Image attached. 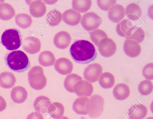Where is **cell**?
Masks as SVG:
<instances>
[{
	"label": "cell",
	"instance_id": "52a82bcc",
	"mask_svg": "<svg viewBox=\"0 0 153 119\" xmlns=\"http://www.w3.org/2000/svg\"><path fill=\"white\" fill-rule=\"evenodd\" d=\"M97 47L100 53L105 57L113 56L115 53L117 49L115 42L108 37L102 39Z\"/></svg>",
	"mask_w": 153,
	"mask_h": 119
},
{
	"label": "cell",
	"instance_id": "7a4b0ae2",
	"mask_svg": "<svg viewBox=\"0 0 153 119\" xmlns=\"http://www.w3.org/2000/svg\"><path fill=\"white\" fill-rule=\"evenodd\" d=\"M7 65L12 70L17 72L25 71L30 67V62L27 55L21 50L7 53L5 57Z\"/></svg>",
	"mask_w": 153,
	"mask_h": 119
},
{
	"label": "cell",
	"instance_id": "d6986e66",
	"mask_svg": "<svg viewBox=\"0 0 153 119\" xmlns=\"http://www.w3.org/2000/svg\"><path fill=\"white\" fill-rule=\"evenodd\" d=\"M30 4L29 10L31 15L36 18L43 16L46 13V8L42 0L32 1Z\"/></svg>",
	"mask_w": 153,
	"mask_h": 119
},
{
	"label": "cell",
	"instance_id": "836d02e7",
	"mask_svg": "<svg viewBox=\"0 0 153 119\" xmlns=\"http://www.w3.org/2000/svg\"><path fill=\"white\" fill-rule=\"evenodd\" d=\"M138 89L141 94L147 95L151 94L153 90V84L150 81L145 80L139 84Z\"/></svg>",
	"mask_w": 153,
	"mask_h": 119
},
{
	"label": "cell",
	"instance_id": "7402d4cb",
	"mask_svg": "<svg viewBox=\"0 0 153 119\" xmlns=\"http://www.w3.org/2000/svg\"><path fill=\"white\" fill-rule=\"evenodd\" d=\"M16 81L14 74L11 72L6 71L0 74V85L3 88L8 89L12 88Z\"/></svg>",
	"mask_w": 153,
	"mask_h": 119
},
{
	"label": "cell",
	"instance_id": "3957f363",
	"mask_svg": "<svg viewBox=\"0 0 153 119\" xmlns=\"http://www.w3.org/2000/svg\"><path fill=\"white\" fill-rule=\"evenodd\" d=\"M1 42L8 50L18 49L22 43V35L20 31L16 28L6 30L2 35Z\"/></svg>",
	"mask_w": 153,
	"mask_h": 119
},
{
	"label": "cell",
	"instance_id": "60d3db41",
	"mask_svg": "<svg viewBox=\"0 0 153 119\" xmlns=\"http://www.w3.org/2000/svg\"><path fill=\"white\" fill-rule=\"evenodd\" d=\"M146 119H153V117H149L147 118Z\"/></svg>",
	"mask_w": 153,
	"mask_h": 119
},
{
	"label": "cell",
	"instance_id": "f546056e",
	"mask_svg": "<svg viewBox=\"0 0 153 119\" xmlns=\"http://www.w3.org/2000/svg\"><path fill=\"white\" fill-rule=\"evenodd\" d=\"M16 24L23 29H26L31 25L32 20L31 17L26 13H19L15 17Z\"/></svg>",
	"mask_w": 153,
	"mask_h": 119
},
{
	"label": "cell",
	"instance_id": "277c9868",
	"mask_svg": "<svg viewBox=\"0 0 153 119\" xmlns=\"http://www.w3.org/2000/svg\"><path fill=\"white\" fill-rule=\"evenodd\" d=\"M28 78L32 88L36 90L43 89L47 84L46 78L44 74L43 70L40 66L33 67L29 71Z\"/></svg>",
	"mask_w": 153,
	"mask_h": 119
},
{
	"label": "cell",
	"instance_id": "e0dca14e",
	"mask_svg": "<svg viewBox=\"0 0 153 119\" xmlns=\"http://www.w3.org/2000/svg\"><path fill=\"white\" fill-rule=\"evenodd\" d=\"M135 26L130 20L125 19L117 24L116 32L119 36L127 37L129 36L131 30Z\"/></svg>",
	"mask_w": 153,
	"mask_h": 119
},
{
	"label": "cell",
	"instance_id": "8fae6325",
	"mask_svg": "<svg viewBox=\"0 0 153 119\" xmlns=\"http://www.w3.org/2000/svg\"><path fill=\"white\" fill-rule=\"evenodd\" d=\"M56 71L62 75L68 74L72 72L73 65L68 59L62 57L57 60L54 64Z\"/></svg>",
	"mask_w": 153,
	"mask_h": 119
},
{
	"label": "cell",
	"instance_id": "74e56055",
	"mask_svg": "<svg viewBox=\"0 0 153 119\" xmlns=\"http://www.w3.org/2000/svg\"><path fill=\"white\" fill-rule=\"evenodd\" d=\"M26 119H44V118L41 114L35 111L29 114Z\"/></svg>",
	"mask_w": 153,
	"mask_h": 119
},
{
	"label": "cell",
	"instance_id": "d4e9b609",
	"mask_svg": "<svg viewBox=\"0 0 153 119\" xmlns=\"http://www.w3.org/2000/svg\"><path fill=\"white\" fill-rule=\"evenodd\" d=\"M64 112L63 106L61 103L55 102L49 105L48 113L51 117L55 119H59L63 116Z\"/></svg>",
	"mask_w": 153,
	"mask_h": 119
},
{
	"label": "cell",
	"instance_id": "d6a6232c",
	"mask_svg": "<svg viewBox=\"0 0 153 119\" xmlns=\"http://www.w3.org/2000/svg\"><path fill=\"white\" fill-rule=\"evenodd\" d=\"M145 37V33L143 29L135 26L131 30L129 36L126 37V39L134 40L139 43L143 40Z\"/></svg>",
	"mask_w": 153,
	"mask_h": 119
},
{
	"label": "cell",
	"instance_id": "5b68a950",
	"mask_svg": "<svg viewBox=\"0 0 153 119\" xmlns=\"http://www.w3.org/2000/svg\"><path fill=\"white\" fill-rule=\"evenodd\" d=\"M104 104V99L101 96L98 94L92 95L89 99V116L93 118L100 116L103 112Z\"/></svg>",
	"mask_w": 153,
	"mask_h": 119
},
{
	"label": "cell",
	"instance_id": "83f0119b",
	"mask_svg": "<svg viewBox=\"0 0 153 119\" xmlns=\"http://www.w3.org/2000/svg\"><path fill=\"white\" fill-rule=\"evenodd\" d=\"M99 83L100 86L104 89L110 88L113 86L115 78L113 75L108 72L103 73L99 78Z\"/></svg>",
	"mask_w": 153,
	"mask_h": 119
},
{
	"label": "cell",
	"instance_id": "9a60e30c",
	"mask_svg": "<svg viewBox=\"0 0 153 119\" xmlns=\"http://www.w3.org/2000/svg\"><path fill=\"white\" fill-rule=\"evenodd\" d=\"M89 99L80 97L75 100L73 104V109L77 114L86 115L89 112Z\"/></svg>",
	"mask_w": 153,
	"mask_h": 119
},
{
	"label": "cell",
	"instance_id": "6da1fadb",
	"mask_svg": "<svg viewBox=\"0 0 153 119\" xmlns=\"http://www.w3.org/2000/svg\"><path fill=\"white\" fill-rule=\"evenodd\" d=\"M69 52L74 60L82 64L91 62L97 57L95 47L86 40H78L74 41L70 47Z\"/></svg>",
	"mask_w": 153,
	"mask_h": 119
},
{
	"label": "cell",
	"instance_id": "1f68e13d",
	"mask_svg": "<svg viewBox=\"0 0 153 119\" xmlns=\"http://www.w3.org/2000/svg\"><path fill=\"white\" fill-rule=\"evenodd\" d=\"M91 0H73L72 8L78 12L81 13L87 11L91 7Z\"/></svg>",
	"mask_w": 153,
	"mask_h": 119
},
{
	"label": "cell",
	"instance_id": "7c38bea8",
	"mask_svg": "<svg viewBox=\"0 0 153 119\" xmlns=\"http://www.w3.org/2000/svg\"><path fill=\"white\" fill-rule=\"evenodd\" d=\"M124 51L126 54L131 57H135L139 56L141 51V47L136 41L126 39L123 45Z\"/></svg>",
	"mask_w": 153,
	"mask_h": 119
},
{
	"label": "cell",
	"instance_id": "8992f818",
	"mask_svg": "<svg viewBox=\"0 0 153 119\" xmlns=\"http://www.w3.org/2000/svg\"><path fill=\"white\" fill-rule=\"evenodd\" d=\"M102 19L93 12H88L84 14L81 19V24L83 28L88 31L97 28L101 24Z\"/></svg>",
	"mask_w": 153,
	"mask_h": 119
},
{
	"label": "cell",
	"instance_id": "d590c367",
	"mask_svg": "<svg viewBox=\"0 0 153 119\" xmlns=\"http://www.w3.org/2000/svg\"><path fill=\"white\" fill-rule=\"evenodd\" d=\"M117 1L115 0H97V3L99 7L104 11H108L113 5H115Z\"/></svg>",
	"mask_w": 153,
	"mask_h": 119
},
{
	"label": "cell",
	"instance_id": "f35d334b",
	"mask_svg": "<svg viewBox=\"0 0 153 119\" xmlns=\"http://www.w3.org/2000/svg\"><path fill=\"white\" fill-rule=\"evenodd\" d=\"M7 103L4 98L0 96V112L4 110L6 107Z\"/></svg>",
	"mask_w": 153,
	"mask_h": 119
},
{
	"label": "cell",
	"instance_id": "44dd1931",
	"mask_svg": "<svg viewBox=\"0 0 153 119\" xmlns=\"http://www.w3.org/2000/svg\"><path fill=\"white\" fill-rule=\"evenodd\" d=\"M27 92L24 87L18 86L13 88L11 91V99L15 103H24L27 97Z\"/></svg>",
	"mask_w": 153,
	"mask_h": 119
},
{
	"label": "cell",
	"instance_id": "f1b7e54d",
	"mask_svg": "<svg viewBox=\"0 0 153 119\" xmlns=\"http://www.w3.org/2000/svg\"><path fill=\"white\" fill-rule=\"evenodd\" d=\"M82 80L79 75L75 74L68 75L64 81V85L65 89L68 91L74 92V87L77 82Z\"/></svg>",
	"mask_w": 153,
	"mask_h": 119
},
{
	"label": "cell",
	"instance_id": "4fadbf2b",
	"mask_svg": "<svg viewBox=\"0 0 153 119\" xmlns=\"http://www.w3.org/2000/svg\"><path fill=\"white\" fill-rule=\"evenodd\" d=\"M71 38L70 35L65 31H61L55 36L53 42L55 46L58 48L64 49L70 45Z\"/></svg>",
	"mask_w": 153,
	"mask_h": 119
},
{
	"label": "cell",
	"instance_id": "5bb4252c",
	"mask_svg": "<svg viewBox=\"0 0 153 119\" xmlns=\"http://www.w3.org/2000/svg\"><path fill=\"white\" fill-rule=\"evenodd\" d=\"M125 16V9L121 4L113 6L108 12V17L112 22L117 23L120 21Z\"/></svg>",
	"mask_w": 153,
	"mask_h": 119
},
{
	"label": "cell",
	"instance_id": "ab89813d",
	"mask_svg": "<svg viewBox=\"0 0 153 119\" xmlns=\"http://www.w3.org/2000/svg\"><path fill=\"white\" fill-rule=\"evenodd\" d=\"M59 119H69V118L66 116H63L62 117Z\"/></svg>",
	"mask_w": 153,
	"mask_h": 119
},
{
	"label": "cell",
	"instance_id": "cb8c5ba5",
	"mask_svg": "<svg viewBox=\"0 0 153 119\" xmlns=\"http://www.w3.org/2000/svg\"><path fill=\"white\" fill-rule=\"evenodd\" d=\"M125 13L128 19L135 21L140 17L142 10L138 4L131 3L128 5L126 8Z\"/></svg>",
	"mask_w": 153,
	"mask_h": 119
},
{
	"label": "cell",
	"instance_id": "ffe728a7",
	"mask_svg": "<svg viewBox=\"0 0 153 119\" xmlns=\"http://www.w3.org/2000/svg\"><path fill=\"white\" fill-rule=\"evenodd\" d=\"M51 100L48 97L40 96L35 100L33 105L34 110L42 114L48 113V107L51 103Z\"/></svg>",
	"mask_w": 153,
	"mask_h": 119
},
{
	"label": "cell",
	"instance_id": "484cf974",
	"mask_svg": "<svg viewBox=\"0 0 153 119\" xmlns=\"http://www.w3.org/2000/svg\"><path fill=\"white\" fill-rule=\"evenodd\" d=\"M15 15V12L13 7L7 3L0 4V19L7 21L11 19Z\"/></svg>",
	"mask_w": 153,
	"mask_h": 119
},
{
	"label": "cell",
	"instance_id": "603a6c76",
	"mask_svg": "<svg viewBox=\"0 0 153 119\" xmlns=\"http://www.w3.org/2000/svg\"><path fill=\"white\" fill-rule=\"evenodd\" d=\"M113 93L116 99L122 100H125L128 97L130 91L127 85L124 83H120L114 87Z\"/></svg>",
	"mask_w": 153,
	"mask_h": 119
},
{
	"label": "cell",
	"instance_id": "2e32d148",
	"mask_svg": "<svg viewBox=\"0 0 153 119\" xmlns=\"http://www.w3.org/2000/svg\"><path fill=\"white\" fill-rule=\"evenodd\" d=\"M62 17L63 21L66 24L71 26H75L80 22L81 15L79 12L69 9L63 13Z\"/></svg>",
	"mask_w": 153,
	"mask_h": 119
},
{
	"label": "cell",
	"instance_id": "9c48e42d",
	"mask_svg": "<svg viewBox=\"0 0 153 119\" xmlns=\"http://www.w3.org/2000/svg\"><path fill=\"white\" fill-rule=\"evenodd\" d=\"M22 43L23 49L29 54H35L40 51L41 43L40 40L36 37H27L24 39Z\"/></svg>",
	"mask_w": 153,
	"mask_h": 119
},
{
	"label": "cell",
	"instance_id": "e575fe53",
	"mask_svg": "<svg viewBox=\"0 0 153 119\" xmlns=\"http://www.w3.org/2000/svg\"><path fill=\"white\" fill-rule=\"evenodd\" d=\"M89 34L91 40L97 46L102 39L108 37L104 31L99 29L92 31Z\"/></svg>",
	"mask_w": 153,
	"mask_h": 119
},
{
	"label": "cell",
	"instance_id": "30bf717a",
	"mask_svg": "<svg viewBox=\"0 0 153 119\" xmlns=\"http://www.w3.org/2000/svg\"><path fill=\"white\" fill-rule=\"evenodd\" d=\"M92 85L89 82L82 80L76 83L74 87V92L79 96H90L93 93Z\"/></svg>",
	"mask_w": 153,
	"mask_h": 119
},
{
	"label": "cell",
	"instance_id": "4316f807",
	"mask_svg": "<svg viewBox=\"0 0 153 119\" xmlns=\"http://www.w3.org/2000/svg\"><path fill=\"white\" fill-rule=\"evenodd\" d=\"M55 58L51 51H46L41 52L39 54L38 61L39 64L44 67H48L53 65Z\"/></svg>",
	"mask_w": 153,
	"mask_h": 119
},
{
	"label": "cell",
	"instance_id": "4dcf8cb0",
	"mask_svg": "<svg viewBox=\"0 0 153 119\" xmlns=\"http://www.w3.org/2000/svg\"><path fill=\"white\" fill-rule=\"evenodd\" d=\"M62 15L58 10H53L50 11L47 14L46 19L48 24L54 26L58 25L61 22Z\"/></svg>",
	"mask_w": 153,
	"mask_h": 119
},
{
	"label": "cell",
	"instance_id": "ba28073f",
	"mask_svg": "<svg viewBox=\"0 0 153 119\" xmlns=\"http://www.w3.org/2000/svg\"><path fill=\"white\" fill-rule=\"evenodd\" d=\"M102 70V67L100 64L97 63L90 64L84 70V78L90 82H96L101 74Z\"/></svg>",
	"mask_w": 153,
	"mask_h": 119
},
{
	"label": "cell",
	"instance_id": "8d00e7d4",
	"mask_svg": "<svg viewBox=\"0 0 153 119\" xmlns=\"http://www.w3.org/2000/svg\"><path fill=\"white\" fill-rule=\"evenodd\" d=\"M153 64L149 63L146 65L143 68L142 74L146 79L152 80L153 79Z\"/></svg>",
	"mask_w": 153,
	"mask_h": 119
},
{
	"label": "cell",
	"instance_id": "ac0fdd59",
	"mask_svg": "<svg viewBox=\"0 0 153 119\" xmlns=\"http://www.w3.org/2000/svg\"><path fill=\"white\" fill-rule=\"evenodd\" d=\"M128 111V116L130 119H142L145 117L147 112L146 107L140 104L132 105Z\"/></svg>",
	"mask_w": 153,
	"mask_h": 119
}]
</instances>
